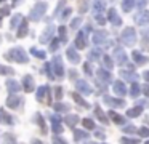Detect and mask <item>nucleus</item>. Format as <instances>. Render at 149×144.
I'll return each instance as SVG.
<instances>
[{
  "mask_svg": "<svg viewBox=\"0 0 149 144\" xmlns=\"http://www.w3.org/2000/svg\"><path fill=\"white\" fill-rule=\"evenodd\" d=\"M87 144H93V143H87Z\"/></svg>",
  "mask_w": 149,
  "mask_h": 144,
  "instance_id": "69168bd1",
  "label": "nucleus"
},
{
  "mask_svg": "<svg viewBox=\"0 0 149 144\" xmlns=\"http://www.w3.org/2000/svg\"><path fill=\"white\" fill-rule=\"evenodd\" d=\"M133 3H135V0H123V3H122L123 11H130L133 8Z\"/></svg>",
  "mask_w": 149,
  "mask_h": 144,
  "instance_id": "4c0bfd02",
  "label": "nucleus"
},
{
  "mask_svg": "<svg viewBox=\"0 0 149 144\" xmlns=\"http://www.w3.org/2000/svg\"><path fill=\"white\" fill-rule=\"evenodd\" d=\"M27 34V21H23V24L19 26V31H18V38H21V37H24V35Z\"/></svg>",
  "mask_w": 149,
  "mask_h": 144,
  "instance_id": "473e14b6",
  "label": "nucleus"
},
{
  "mask_svg": "<svg viewBox=\"0 0 149 144\" xmlns=\"http://www.w3.org/2000/svg\"><path fill=\"white\" fill-rule=\"evenodd\" d=\"M8 59H13V61H18V63H27V56L26 53H24L23 48H13V50L10 51V54H7Z\"/></svg>",
  "mask_w": 149,
  "mask_h": 144,
  "instance_id": "f03ea898",
  "label": "nucleus"
},
{
  "mask_svg": "<svg viewBox=\"0 0 149 144\" xmlns=\"http://www.w3.org/2000/svg\"><path fill=\"white\" fill-rule=\"evenodd\" d=\"M21 102H23V99H21L18 95H10L7 98V106L10 109H18L21 106Z\"/></svg>",
  "mask_w": 149,
  "mask_h": 144,
  "instance_id": "1a4fd4ad",
  "label": "nucleus"
},
{
  "mask_svg": "<svg viewBox=\"0 0 149 144\" xmlns=\"http://www.w3.org/2000/svg\"><path fill=\"white\" fill-rule=\"evenodd\" d=\"M106 35H107V34H106L104 31H96V32L93 34V42H95L96 45L104 43V42H106Z\"/></svg>",
  "mask_w": 149,
  "mask_h": 144,
  "instance_id": "dca6fc26",
  "label": "nucleus"
},
{
  "mask_svg": "<svg viewBox=\"0 0 149 144\" xmlns=\"http://www.w3.org/2000/svg\"><path fill=\"white\" fill-rule=\"evenodd\" d=\"M107 18H109V21L112 22L114 26H120V24H122V19L119 18V15H117V11H116L114 8L109 10V13H107Z\"/></svg>",
  "mask_w": 149,
  "mask_h": 144,
  "instance_id": "4468645a",
  "label": "nucleus"
},
{
  "mask_svg": "<svg viewBox=\"0 0 149 144\" xmlns=\"http://www.w3.org/2000/svg\"><path fill=\"white\" fill-rule=\"evenodd\" d=\"M143 77H144V79L149 82V70H148V72H144V74H143Z\"/></svg>",
  "mask_w": 149,
  "mask_h": 144,
  "instance_id": "680f3d73",
  "label": "nucleus"
},
{
  "mask_svg": "<svg viewBox=\"0 0 149 144\" xmlns=\"http://www.w3.org/2000/svg\"><path fill=\"white\" fill-rule=\"evenodd\" d=\"M112 88H114V93H116V95H119V96L127 95V88H125V85H123V82H120V80L114 82Z\"/></svg>",
  "mask_w": 149,
  "mask_h": 144,
  "instance_id": "f8f14e48",
  "label": "nucleus"
},
{
  "mask_svg": "<svg viewBox=\"0 0 149 144\" xmlns=\"http://www.w3.org/2000/svg\"><path fill=\"white\" fill-rule=\"evenodd\" d=\"M114 56H116V59H117V63L119 64H127V56H125V53H123V50L122 48H116L114 50Z\"/></svg>",
  "mask_w": 149,
  "mask_h": 144,
  "instance_id": "2eb2a0df",
  "label": "nucleus"
},
{
  "mask_svg": "<svg viewBox=\"0 0 149 144\" xmlns=\"http://www.w3.org/2000/svg\"><path fill=\"white\" fill-rule=\"evenodd\" d=\"M96 75H98V79L103 80L104 83H109V82H111V74H109V72H106L104 69H100V70L96 72Z\"/></svg>",
  "mask_w": 149,
  "mask_h": 144,
  "instance_id": "6ab92c4d",
  "label": "nucleus"
},
{
  "mask_svg": "<svg viewBox=\"0 0 149 144\" xmlns=\"http://www.w3.org/2000/svg\"><path fill=\"white\" fill-rule=\"evenodd\" d=\"M133 59H135L138 64H144V63H148V61H149V58H146V56H143V54H139L138 51H133Z\"/></svg>",
  "mask_w": 149,
  "mask_h": 144,
  "instance_id": "7c9ffc66",
  "label": "nucleus"
},
{
  "mask_svg": "<svg viewBox=\"0 0 149 144\" xmlns=\"http://www.w3.org/2000/svg\"><path fill=\"white\" fill-rule=\"evenodd\" d=\"M55 111H58V112H69V106L63 104V102H56V104H55Z\"/></svg>",
  "mask_w": 149,
  "mask_h": 144,
  "instance_id": "58836bf2",
  "label": "nucleus"
},
{
  "mask_svg": "<svg viewBox=\"0 0 149 144\" xmlns=\"http://www.w3.org/2000/svg\"><path fill=\"white\" fill-rule=\"evenodd\" d=\"M43 70H45V74H47L48 79H55V75H53V72H52V64H50V63L43 64Z\"/></svg>",
  "mask_w": 149,
  "mask_h": 144,
  "instance_id": "f704fd0d",
  "label": "nucleus"
},
{
  "mask_svg": "<svg viewBox=\"0 0 149 144\" xmlns=\"http://www.w3.org/2000/svg\"><path fill=\"white\" fill-rule=\"evenodd\" d=\"M59 35H61V38H59L61 42L68 40V38H66V27H64V26H59Z\"/></svg>",
  "mask_w": 149,
  "mask_h": 144,
  "instance_id": "37998d69",
  "label": "nucleus"
},
{
  "mask_svg": "<svg viewBox=\"0 0 149 144\" xmlns=\"http://www.w3.org/2000/svg\"><path fill=\"white\" fill-rule=\"evenodd\" d=\"M75 88H77L79 93H82V95H91V86L88 85L85 80H77V82H75Z\"/></svg>",
  "mask_w": 149,
  "mask_h": 144,
  "instance_id": "6e6552de",
  "label": "nucleus"
},
{
  "mask_svg": "<svg viewBox=\"0 0 149 144\" xmlns=\"http://www.w3.org/2000/svg\"><path fill=\"white\" fill-rule=\"evenodd\" d=\"M3 139H5V144H16V143H15V136L11 133H7L3 136Z\"/></svg>",
  "mask_w": 149,
  "mask_h": 144,
  "instance_id": "a19ab883",
  "label": "nucleus"
},
{
  "mask_svg": "<svg viewBox=\"0 0 149 144\" xmlns=\"http://www.w3.org/2000/svg\"><path fill=\"white\" fill-rule=\"evenodd\" d=\"M50 120H52V128L55 134H61L63 133V125H61V117L59 115H50Z\"/></svg>",
  "mask_w": 149,
  "mask_h": 144,
  "instance_id": "423d86ee",
  "label": "nucleus"
},
{
  "mask_svg": "<svg viewBox=\"0 0 149 144\" xmlns=\"http://www.w3.org/2000/svg\"><path fill=\"white\" fill-rule=\"evenodd\" d=\"M143 93H144L146 96H149V83H148V85L143 86Z\"/></svg>",
  "mask_w": 149,
  "mask_h": 144,
  "instance_id": "13d9d810",
  "label": "nucleus"
},
{
  "mask_svg": "<svg viewBox=\"0 0 149 144\" xmlns=\"http://www.w3.org/2000/svg\"><path fill=\"white\" fill-rule=\"evenodd\" d=\"M82 125H84L85 128H87V130H95V122L91 120V118H84V120H82Z\"/></svg>",
  "mask_w": 149,
  "mask_h": 144,
  "instance_id": "72a5a7b5",
  "label": "nucleus"
},
{
  "mask_svg": "<svg viewBox=\"0 0 149 144\" xmlns=\"http://www.w3.org/2000/svg\"><path fill=\"white\" fill-rule=\"evenodd\" d=\"M55 98L58 99V101L63 98V88H61V86H56V88H55Z\"/></svg>",
  "mask_w": 149,
  "mask_h": 144,
  "instance_id": "49530a36",
  "label": "nucleus"
},
{
  "mask_svg": "<svg viewBox=\"0 0 149 144\" xmlns=\"http://www.w3.org/2000/svg\"><path fill=\"white\" fill-rule=\"evenodd\" d=\"M80 21H82V18H77V19H74V21H72V29H77L79 27V24H80Z\"/></svg>",
  "mask_w": 149,
  "mask_h": 144,
  "instance_id": "5fc2aeb1",
  "label": "nucleus"
},
{
  "mask_svg": "<svg viewBox=\"0 0 149 144\" xmlns=\"http://www.w3.org/2000/svg\"><path fill=\"white\" fill-rule=\"evenodd\" d=\"M0 2H5V0H0Z\"/></svg>",
  "mask_w": 149,
  "mask_h": 144,
  "instance_id": "338daca9",
  "label": "nucleus"
},
{
  "mask_svg": "<svg viewBox=\"0 0 149 144\" xmlns=\"http://www.w3.org/2000/svg\"><path fill=\"white\" fill-rule=\"evenodd\" d=\"M34 122H37V123H39V127H40V131H42L43 134H47V125H45V120L42 118V115H40V114H36Z\"/></svg>",
  "mask_w": 149,
  "mask_h": 144,
  "instance_id": "a211bd4d",
  "label": "nucleus"
},
{
  "mask_svg": "<svg viewBox=\"0 0 149 144\" xmlns=\"http://www.w3.org/2000/svg\"><path fill=\"white\" fill-rule=\"evenodd\" d=\"M31 53H32L36 58H40V59H43V58H45V51L39 50V48H31Z\"/></svg>",
  "mask_w": 149,
  "mask_h": 144,
  "instance_id": "e433bc0d",
  "label": "nucleus"
},
{
  "mask_svg": "<svg viewBox=\"0 0 149 144\" xmlns=\"http://www.w3.org/2000/svg\"><path fill=\"white\" fill-rule=\"evenodd\" d=\"M146 6V0H138V8H144Z\"/></svg>",
  "mask_w": 149,
  "mask_h": 144,
  "instance_id": "bf43d9fd",
  "label": "nucleus"
},
{
  "mask_svg": "<svg viewBox=\"0 0 149 144\" xmlns=\"http://www.w3.org/2000/svg\"><path fill=\"white\" fill-rule=\"evenodd\" d=\"M66 56H68V59L71 61L72 64H79V61H80V56L77 54V51H75L74 48H68V51H66Z\"/></svg>",
  "mask_w": 149,
  "mask_h": 144,
  "instance_id": "ddd939ff",
  "label": "nucleus"
},
{
  "mask_svg": "<svg viewBox=\"0 0 149 144\" xmlns=\"http://www.w3.org/2000/svg\"><path fill=\"white\" fill-rule=\"evenodd\" d=\"M103 10H104V2L103 0H95V3H93V13L95 15L98 16Z\"/></svg>",
  "mask_w": 149,
  "mask_h": 144,
  "instance_id": "5701e85b",
  "label": "nucleus"
},
{
  "mask_svg": "<svg viewBox=\"0 0 149 144\" xmlns=\"http://www.w3.org/2000/svg\"><path fill=\"white\" fill-rule=\"evenodd\" d=\"M74 139L75 141H82V139H88V133L82 130H74Z\"/></svg>",
  "mask_w": 149,
  "mask_h": 144,
  "instance_id": "c756f323",
  "label": "nucleus"
},
{
  "mask_svg": "<svg viewBox=\"0 0 149 144\" xmlns=\"http://www.w3.org/2000/svg\"><path fill=\"white\" fill-rule=\"evenodd\" d=\"M50 64L53 67V75H55V79H63L64 77V67H63V63H61V56H55Z\"/></svg>",
  "mask_w": 149,
  "mask_h": 144,
  "instance_id": "f257e3e1",
  "label": "nucleus"
},
{
  "mask_svg": "<svg viewBox=\"0 0 149 144\" xmlns=\"http://www.w3.org/2000/svg\"><path fill=\"white\" fill-rule=\"evenodd\" d=\"M104 102L111 107H123V99H117V98H111V96H104Z\"/></svg>",
  "mask_w": 149,
  "mask_h": 144,
  "instance_id": "9d476101",
  "label": "nucleus"
},
{
  "mask_svg": "<svg viewBox=\"0 0 149 144\" xmlns=\"http://www.w3.org/2000/svg\"><path fill=\"white\" fill-rule=\"evenodd\" d=\"M79 120H80V118H79L77 115H68V117L64 118V122L69 125V128H74L75 125H77V122H79Z\"/></svg>",
  "mask_w": 149,
  "mask_h": 144,
  "instance_id": "bb28decb",
  "label": "nucleus"
},
{
  "mask_svg": "<svg viewBox=\"0 0 149 144\" xmlns=\"http://www.w3.org/2000/svg\"><path fill=\"white\" fill-rule=\"evenodd\" d=\"M52 34H53V26H48V27H47V31L42 34L40 42H42V43H47V42L50 40V37H52Z\"/></svg>",
  "mask_w": 149,
  "mask_h": 144,
  "instance_id": "cd10ccee",
  "label": "nucleus"
},
{
  "mask_svg": "<svg viewBox=\"0 0 149 144\" xmlns=\"http://www.w3.org/2000/svg\"><path fill=\"white\" fill-rule=\"evenodd\" d=\"M122 42L128 47H132L133 43L136 42V34H135V29L133 27H127L125 31L122 32Z\"/></svg>",
  "mask_w": 149,
  "mask_h": 144,
  "instance_id": "7ed1b4c3",
  "label": "nucleus"
},
{
  "mask_svg": "<svg viewBox=\"0 0 149 144\" xmlns=\"http://www.w3.org/2000/svg\"><path fill=\"white\" fill-rule=\"evenodd\" d=\"M75 47L80 48V50L87 47V42H85V34H84V32H80V34L77 35V38H75Z\"/></svg>",
  "mask_w": 149,
  "mask_h": 144,
  "instance_id": "412c9836",
  "label": "nucleus"
},
{
  "mask_svg": "<svg viewBox=\"0 0 149 144\" xmlns=\"http://www.w3.org/2000/svg\"><path fill=\"white\" fill-rule=\"evenodd\" d=\"M88 58H90L91 61H93V59H98V58H100V50H93L90 54H88Z\"/></svg>",
  "mask_w": 149,
  "mask_h": 144,
  "instance_id": "09e8293b",
  "label": "nucleus"
},
{
  "mask_svg": "<svg viewBox=\"0 0 149 144\" xmlns=\"http://www.w3.org/2000/svg\"><path fill=\"white\" fill-rule=\"evenodd\" d=\"M0 74L2 75H13L15 70L11 67H7V66H0Z\"/></svg>",
  "mask_w": 149,
  "mask_h": 144,
  "instance_id": "c9c22d12",
  "label": "nucleus"
},
{
  "mask_svg": "<svg viewBox=\"0 0 149 144\" xmlns=\"http://www.w3.org/2000/svg\"><path fill=\"white\" fill-rule=\"evenodd\" d=\"M32 144H42V143H40V141H34Z\"/></svg>",
  "mask_w": 149,
  "mask_h": 144,
  "instance_id": "e2e57ef3",
  "label": "nucleus"
},
{
  "mask_svg": "<svg viewBox=\"0 0 149 144\" xmlns=\"http://www.w3.org/2000/svg\"><path fill=\"white\" fill-rule=\"evenodd\" d=\"M95 114H96V117H98V118H100V120H101V122H103V123H104V125H106V123H107V117H106V115H104V112H103V111H101V107H100V106H98V104H96V106H95Z\"/></svg>",
  "mask_w": 149,
  "mask_h": 144,
  "instance_id": "c85d7f7f",
  "label": "nucleus"
},
{
  "mask_svg": "<svg viewBox=\"0 0 149 144\" xmlns=\"http://www.w3.org/2000/svg\"><path fill=\"white\" fill-rule=\"evenodd\" d=\"M123 131H125V133H135L136 131V127H133V125H127L125 128H122Z\"/></svg>",
  "mask_w": 149,
  "mask_h": 144,
  "instance_id": "3c124183",
  "label": "nucleus"
},
{
  "mask_svg": "<svg viewBox=\"0 0 149 144\" xmlns=\"http://www.w3.org/2000/svg\"><path fill=\"white\" fill-rule=\"evenodd\" d=\"M8 11H10V8H8V6H5V8L0 10V19L3 18V16H7V15H8Z\"/></svg>",
  "mask_w": 149,
  "mask_h": 144,
  "instance_id": "864d4df0",
  "label": "nucleus"
},
{
  "mask_svg": "<svg viewBox=\"0 0 149 144\" xmlns=\"http://www.w3.org/2000/svg\"><path fill=\"white\" fill-rule=\"evenodd\" d=\"M0 120L5 122V123H8V125H13V118H11V115L7 114L3 109H0Z\"/></svg>",
  "mask_w": 149,
  "mask_h": 144,
  "instance_id": "393cba45",
  "label": "nucleus"
},
{
  "mask_svg": "<svg viewBox=\"0 0 149 144\" xmlns=\"http://www.w3.org/2000/svg\"><path fill=\"white\" fill-rule=\"evenodd\" d=\"M141 112H143V109L139 107V106H136V107H133V109H128V111H127V117H130V118L139 117V115H141Z\"/></svg>",
  "mask_w": 149,
  "mask_h": 144,
  "instance_id": "aec40b11",
  "label": "nucleus"
},
{
  "mask_svg": "<svg viewBox=\"0 0 149 144\" xmlns=\"http://www.w3.org/2000/svg\"><path fill=\"white\" fill-rule=\"evenodd\" d=\"M84 69H85V72H87L88 75H91V67H90V64H85Z\"/></svg>",
  "mask_w": 149,
  "mask_h": 144,
  "instance_id": "4d7b16f0",
  "label": "nucleus"
},
{
  "mask_svg": "<svg viewBox=\"0 0 149 144\" xmlns=\"http://www.w3.org/2000/svg\"><path fill=\"white\" fill-rule=\"evenodd\" d=\"M45 10H47V3H37L32 8V11H31V19H32V21H39L43 16Z\"/></svg>",
  "mask_w": 149,
  "mask_h": 144,
  "instance_id": "20e7f679",
  "label": "nucleus"
},
{
  "mask_svg": "<svg viewBox=\"0 0 149 144\" xmlns=\"http://www.w3.org/2000/svg\"><path fill=\"white\" fill-rule=\"evenodd\" d=\"M146 144H149V143H146Z\"/></svg>",
  "mask_w": 149,
  "mask_h": 144,
  "instance_id": "774afa93",
  "label": "nucleus"
},
{
  "mask_svg": "<svg viewBox=\"0 0 149 144\" xmlns=\"http://www.w3.org/2000/svg\"><path fill=\"white\" fill-rule=\"evenodd\" d=\"M69 15H71V8H66V10H64V11H63V15H61V16H59V18H61V19H63V21H64V19H66V18H68V16H69Z\"/></svg>",
  "mask_w": 149,
  "mask_h": 144,
  "instance_id": "603ef678",
  "label": "nucleus"
},
{
  "mask_svg": "<svg viewBox=\"0 0 149 144\" xmlns=\"http://www.w3.org/2000/svg\"><path fill=\"white\" fill-rule=\"evenodd\" d=\"M48 95H50V86L48 85H42L39 90H37V101L39 102H43V101H48L47 104H52L50 102V98H48Z\"/></svg>",
  "mask_w": 149,
  "mask_h": 144,
  "instance_id": "39448f33",
  "label": "nucleus"
},
{
  "mask_svg": "<svg viewBox=\"0 0 149 144\" xmlns=\"http://www.w3.org/2000/svg\"><path fill=\"white\" fill-rule=\"evenodd\" d=\"M19 19H21V15H16V16H15V18L13 19H11V24H10V27L11 29H15V27H18V22H19Z\"/></svg>",
  "mask_w": 149,
  "mask_h": 144,
  "instance_id": "c03bdc74",
  "label": "nucleus"
},
{
  "mask_svg": "<svg viewBox=\"0 0 149 144\" xmlns=\"http://www.w3.org/2000/svg\"><path fill=\"white\" fill-rule=\"evenodd\" d=\"M21 88L24 90L26 93H31V91H34V88H36V82H34V79L31 75H26L23 79V86Z\"/></svg>",
  "mask_w": 149,
  "mask_h": 144,
  "instance_id": "0eeeda50",
  "label": "nucleus"
},
{
  "mask_svg": "<svg viewBox=\"0 0 149 144\" xmlns=\"http://www.w3.org/2000/svg\"><path fill=\"white\" fill-rule=\"evenodd\" d=\"M138 134H139V136H143V138L149 136V128H144V127H141V128L138 130Z\"/></svg>",
  "mask_w": 149,
  "mask_h": 144,
  "instance_id": "a18cd8bd",
  "label": "nucleus"
},
{
  "mask_svg": "<svg viewBox=\"0 0 149 144\" xmlns=\"http://www.w3.org/2000/svg\"><path fill=\"white\" fill-rule=\"evenodd\" d=\"M72 98H74V101L77 102L79 106H84V107H90V104H88V102L85 101V99L82 98V96L79 95V93H72Z\"/></svg>",
  "mask_w": 149,
  "mask_h": 144,
  "instance_id": "b1692460",
  "label": "nucleus"
},
{
  "mask_svg": "<svg viewBox=\"0 0 149 144\" xmlns=\"http://www.w3.org/2000/svg\"><path fill=\"white\" fill-rule=\"evenodd\" d=\"M53 144H68V141L64 139V138L58 136V134H55L53 136Z\"/></svg>",
  "mask_w": 149,
  "mask_h": 144,
  "instance_id": "79ce46f5",
  "label": "nucleus"
},
{
  "mask_svg": "<svg viewBox=\"0 0 149 144\" xmlns=\"http://www.w3.org/2000/svg\"><path fill=\"white\" fill-rule=\"evenodd\" d=\"M69 75H71V79H75V77H77V72H75V70H69Z\"/></svg>",
  "mask_w": 149,
  "mask_h": 144,
  "instance_id": "052dcab7",
  "label": "nucleus"
},
{
  "mask_svg": "<svg viewBox=\"0 0 149 144\" xmlns=\"http://www.w3.org/2000/svg\"><path fill=\"white\" fill-rule=\"evenodd\" d=\"M95 136H96L98 139H104V138H106V136H104V133H103V131H100V130L95 131Z\"/></svg>",
  "mask_w": 149,
  "mask_h": 144,
  "instance_id": "6e6d98bb",
  "label": "nucleus"
},
{
  "mask_svg": "<svg viewBox=\"0 0 149 144\" xmlns=\"http://www.w3.org/2000/svg\"><path fill=\"white\" fill-rule=\"evenodd\" d=\"M59 43H61V40H58V38H56V40H53V43H52V47H50V50L52 51H56L59 48Z\"/></svg>",
  "mask_w": 149,
  "mask_h": 144,
  "instance_id": "8fccbe9b",
  "label": "nucleus"
},
{
  "mask_svg": "<svg viewBox=\"0 0 149 144\" xmlns=\"http://www.w3.org/2000/svg\"><path fill=\"white\" fill-rule=\"evenodd\" d=\"M138 24L139 26H148L149 24V11H144L138 16Z\"/></svg>",
  "mask_w": 149,
  "mask_h": 144,
  "instance_id": "a878e982",
  "label": "nucleus"
},
{
  "mask_svg": "<svg viewBox=\"0 0 149 144\" xmlns=\"http://www.w3.org/2000/svg\"><path fill=\"white\" fill-rule=\"evenodd\" d=\"M111 117V120L114 122V123H117V125H122V123H125V117H122L120 114H117V112H114V111H109V114H107Z\"/></svg>",
  "mask_w": 149,
  "mask_h": 144,
  "instance_id": "f3484780",
  "label": "nucleus"
},
{
  "mask_svg": "<svg viewBox=\"0 0 149 144\" xmlns=\"http://www.w3.org/2000/svg\"><path fill=\"white\" fill-rule=\"evenodd\" d=\"M18 2H21V0H15V5H16V3H18Z\"/></svg>",
  "mask_w": 149,
  "mask_h": 144,
  "instance_id": "0e129e2a",
  "label": "nucleus"
},
{
  "mask_svg": "<svg viewBox=\"0 0 149 144\" xmlns=\"http://www.w3.org/2000/svg\"><path fill=\"white\" fill-rule=\"evenodd\" d=\"M120 75L128 82H136V79H138V75L135 72H127V70H120Z\"/></svg>",
  "mask_w": 149,
  "mask_h": 144,
  "instance_id": "4be33fe9",
  "label": "nucleus"
},
{
  "mask_svg": "<svg viewBox=\"0 0 149 144\" xmlns=\"http://www.w3.org/2000/svg\"><path fill=\"white\" fill-rule=\"evenodd\" d=\"M5 85H7L8 91H10L11 95H15V93H18L21 90V85L16 82V80H13V79H8L7 82H5Z\"/></svg>",
  "mask_w": 149,
  "mask_h": 144,
  "instance_id": "9b49d317",
  "label": "nucleus"
},
{
  "mask_svg": "<svg viewBox=\"0 0 149 144\" xmlns=\"http://www.w3.org/2000/svg\"><path fill=\"white\" fill-rule=\"evenodd\" d=\"M103 61H104V67H107V69H111V67L114 66V64H112V59H111L109 56H104Z\"/></svg>",
  "mask_w": 149,
  "mask_h": 144,
  "instance_id": "de8ad7c7",
  "label": "nucleus"
},
{
  "mask_svg": "<svg viewBox=\"0 0 149 144\" xmlns=\"http://www.w3.org/2000/svg\"><path fill=\"white\" fill-rule=\"evenodd\" d=\"M141 93V86L138 85L136 82H133V85H132V90H130V96H133V98H136V96Z\"/></svg>",
  "mask_w": 149,
  "mask_h": 144,
  "instance_id": "2f4dec72",
  "label": "nucleus"
},
{
  "mask_svg": "<svg viewBox=\"0 0 149 144\" xmlns=\"http://www.w3.org/2000/svg\"><path fill=\"white\" fill-rule=\"evenodd\" d=\"M120 141H122V144H138L139 143V139H136V138H127V136H123Z\"/></svg>",
  "mask_w": 149,
  "mask_h": 144,
  "instance_id": "ea45409f",
  "label": "nucleus"
}]
</instances>
